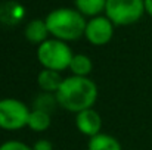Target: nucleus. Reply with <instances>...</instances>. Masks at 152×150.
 Wrapping results in <instances>:
<instances>
[{"label":"nucleus","mask_w":152,"mask_h":150,"mask_svg":"<svg viewBox=\"0 0 152 150\" xmlns=\"http://www.w3.org/2000/svg\"><path fill=\"white\" fill-rule=\"evenodd\" d=\"M48 30L53 38L62 41H74L84 36L86 31V18L77 10L69 7H59L52 10L45 18Z\"/></svg>","instance_id":"nucleus-2"},{"label":"nucleus","mask_w":152,"mask_h":150,"mask_svg":"<svg viewBox=\"0 0 152 150\" xmlns=\"http://www.w3.org/2000/svg\"><path fill=\"white\" fill-rule=\"evenodd\" d=\"M0 150H33V147L18 140H9L0 144Z\"/></svg>","instance_id":"nucleus-15"},{"label":"nucleus","mask_w":152,"mask_h":150,"mask_svg":"<svg viewBox=\"0 0 152 150\" xmlns=\"http://www.w3.org/2000/svg\"><path fill=\"white\" fill-rule=\"evenodd\" d=\"M62 81H64V78L61 77V72L52 71V69H42L37 77V86L40 87V90L43 93L56 94Z\"/></svg>","instance_id":"nucleus-9"},{"label":"nucleus","mask_w":152,"mask_h":150,"mask_svg":"<svg viewBox=\"0 0 152 150\" xmlns=\"http://www.w3.org/2000/svg\"><path fill=\"white\" fill-rule=\"evenodd\" d=\"M31 147H33V150H53V144L49 140L42 138V140H37Z\"/></svg>","instance_id":"nucleus-16"},{"label":"nucleus","mask_w":152,"mask_h":150,"mask_svg":"<svg viewBox=\"0 0 152 150\" xmlns=\"http://www.w3.org/2000/svg\"><path fill=\"white\" fill-rule=\"evenodd\" d=\"M114 24L106 16H95L87 21L84 37L93 46H105L112 40Z\"/></svg>","instance_id":"nucleus-6"},{"label":"nucleus","mask_w":152,"mask_h":150,"mask_svg":"<svg viewBox=\"0 0 152 150\" xmlns=\"http://www.w3.org/2000/svg\"><path fill=\"white\" fill-rule=\"evenodd\" d=\"M72 56L74 53L71 47L58 38H49L37 47V59L43 69L62 72L69 68Z\"/></svg>","instance_id":"nucleus-3"},{"label":"nucleus","mask_w":152,"mask_h":150,"mask_svg":"<svg viewBox=\"0 0 152 150\" xmlns=\"http://www.w3.org/2000/svg\"><path fill=\"white\" fill-rule=\"evenodd\" d=\"M75 127L83 136H86L89 138L98 136L102 128V118L99 112H96L93 107H90V109L75 113Z\"/></svg>","instance_id":"nucleus-7"},{"label":"nucleus","mask_w":152,"mask_h":150,"mask_svg":"<svg viewBox=\"0 0 152 150\" xmlns=\"http://www.w3.org/2000/svg\"><path fill=\"white\" fill-rule=\"evenodd\" d=\"M49 30H48V25H46V21L45 19H33L27 24L25 30H24V36L25 38L33 43V44H37L40 46L42 43H45L49 36Z\"/></svg>","instance_id":"nucleus-8"},{"label":"nucleus","mask_w":152,"mask_h":150,"mask_svg":"<svg viewBox=\"0 0 152 150\" xmlns=\"http://www.w3.org/2000/svg\"><path fill=\"white\" fill-rule=\"evenodd\" d=\"M98 86L89 77L71 75L68 78H64L55 96L61 107L68 112L78 113L81 110L93 107L98 100Z\"/></svg>","instance_id":"nucleus-1"},{"label":"nucleus","mask_w":152,"mask_h":150,"mask_svg":"<svg viewBox=\"0 0 152 150\" xmlns=\"http://www.w3.org/2000/svg\"><path fill=\"white\" fill-rule=\"evenodd\" d=\"M34 109H39V110H45V112H49L50 113L52 110L59 106L58 104V100H56V96L52 94V93H43L40 96H37L34 99Z\"/></svg>","instance_id":"nucleus-14"},{"label":"nucleus","mask_w":152,"mask_h":150,"mask_svg":"<svg viewBox=\"0 0 152 150\" xmlns=\"http://www.w3.org/2000/svg\"><path fill=\"white\" fill-rule=\"evenodd\" d=\"M145 12L152 16V0H145Z\"/></svg>","instance_id":"nucleus-17"},{"label":"nucleus","mask_w":152,"mask_h":150,"mask_svg":"<svg viewBox=\"0 0 152 150\" xmlns=\"http://www.w3.org/2000/svg\"><path fill=\"white\" fill-rule=\"evenodd\" d=\"M30 107L18 99L0 100V128L4 131H19L28 124Z\"/></svg>","instance_id":"nucleus-5"},{"label":"nucleus","mask_w":152,"mask_h":150,"mask_svg":"<svg viewBox=\"0 0 152 150\" xmlns=\"http://www.w3.org/2000/svg\"><path fill=\"white\" fill-rule=\"evenodd\" d=\"M50 124H52V116L49 112L39 110V109H33L30 112L27 127L31 131H34V133H43V131H46V130L50 128Z\"/></svg>","instance_id":"nucleus-10"},{"label":"nucleus","mask_w":152,"mask_h":150,"mask_svg":"<svg viewBox=\"0 0 152 150\" xmlns=\"http://www.w3.org/2000/svg\"><path fill=\"white\" fill-rule=\"evenodd\" d=\"M68 69L75 77H89V74L93 69V62L87 54L77 53V54L72 56V60H71Z\"/></svg>","instance_id":"nucleus-12"},{"label":"nucleus","mask_w":152,"mask_h":150,"mask_svg":"<svg viewBox=\"0 0 152 150\" xmlns=\"http://www.w3.org/2000/svg\"><path fill=\"white\" fill-rule=\"evenodd\" d=\"M77 10L83 16H99L102 10H105L106 0H74Z\"/></svg>","instance_id":"nucleus-13"},{"label":"nucleus","mask_w":152,"mask_h":150,"mask_svg":"<svg viewBox=\"0 0 152 150\" xmlns=\"http://www.w3.org/2000/svg\"><path fill=\"white\" fill-rule=\"evenodd\" d=\"M106 18L114 25H132L145 13V0H106Z\"/></svg>","instance_id":"nucleus-4"},{"label":"nucleus","mask_w":152,"mask_h":150,"mask_svg":"<svg viewBox=\"0 0 152 150\" xmlns=\"http://www.w3.org/2000/svg\"><path fill=\"white\" fill-rule=\"evenodd\" d=\"M87 150H123V147L115 137L99 133L98 136L89 138Z\"/></svg>","instance_id":"nucleus-11"}]
</instances>
